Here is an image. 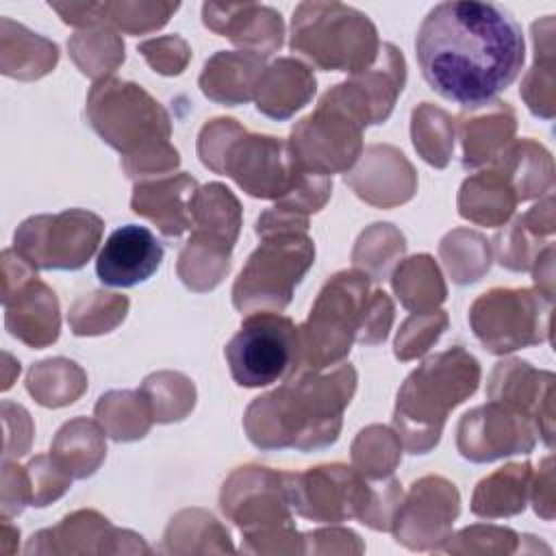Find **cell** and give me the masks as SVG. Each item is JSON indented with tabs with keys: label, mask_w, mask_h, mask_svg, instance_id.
Here are the masks:
<instances>
[{
	"label": "cell",
	"mask_w": 556,
	"mask_h": 556,
	"mask_svg": "<svg viewBox=\"0 0 556 556\" xmlns=\"http://www.w3.org/2000/svg\"><path fill=\"white\" fill-rule=\"evenodd\" d=\"M428 87L460 106L489 104L519 76L523 30L493 2H441L424 17L415 39Z\"/></svg>",
	"instance_id": "6da1fadb"
},
{
	"label": "cell",
	"mask_w": 556,
	"mask_h": 556,
	"mask_svg": "<svg viewBox=\"0 0 556 556\" xmlns=\"http://www.w3.org/2000/svg\"><path fill=\"white\" fill-rule=\"evenodd\" d=\"M354 391V369L341 367L332 376H302L287 380L280 391L263 395L254 406L280 413L258 447H324L337 439L341 410Z\"/></svg>",
	"instance_id": "7a4b0ae2"
},
{
	"label": "cell",
	"mask_w": 556,
	"mask_h": 556,
	"mask_svg": "<svg viewBox=\"0 0 556 556\" xmlns=\"http://www.w3.org/2000/svg\"><path fill=\"white\" fill-rule=\"evenodd\" d=\"M471 358L473 356L465 354L458 348L432 356L417 371H413V376L402 387L397 395L395 426L397 430H402V434H406L415 424L419 426V434L413 443L415 454L426 452L424 437H428V445L439 441V432L447 410L476 391L478 365L452 378Z\"/></svg>",
	"instance_id": "3957f363"
},
{
	"label": "cell",
	"mask_w": 556,
	"mask_h": 556,
	"mask_svg": "<svg viewBox=\"0 0 556 556\" xmlns=\"http://www.w3.org/2000/svg\"><path fill=\"white\" fill-rule=\"evenodd\" d=\"M376 46L374 24L352 7L304 2L293 13L291 48L324 70H365L376 56Z\"/></svg>",
	"instance_id": "277c9868"
},
{
	"label": "cell",
	"mask_w": 556,
	"mask_h": 556,
	"mask_svg": "<svg viewBox=\"0 0 556 556\" xmlns=\"http://www.w3.org/2000/svg\"><path fill=\"white\" fill-rule=\"evenodd\" d=\"M224 354L239 387L274 384L295 374L300 365V328L278 313H252L226 343Z\"/></svg>",
	"instance_id": "5b68a950"
},
{
	"label": "cell",
	"mask_w": 556,
	"mask_h": 556,
	"mask_svg": "<svg viewBox=\"0 0 556 556\" xmlns=\"http://www.w3.org/2000/svg\"><path fill=\"white\" fill-rule=\"evenodd\" d=\"M367 293V276L356 271L337 274L319 293L308 321L300 328L304 367H326L350 352V343L356 330V321L363 308V295Z\"/></svg>",
	"instance_id": "8992f818"
},
{
	"label": "cell",
	"mask_w": 556,
	"mask_h": 556,
	"mask_svg": "<svg viewBox=\"0 0 556 556\" xmlns=\"http://www.w3.org/2000/svg\"><path fill=\"white\" fill-rule=\"evenodd\" d=\"M313 256V241L298 232L280 235L274 241L261 243L235 282V306L239 311H252L258 306L285 308L291 300L293 285L302 280Z\"/></svg>",
	"instance_id": "52a82bcc"
},
{
	"label": "cell",
	"mask_w": 556,
	"mask_h": 556,
	"mask_svg": "<svg viewBox=\"0 0 556 556\" xmlns=\"http://www.w3.org/2000/svg\"><path fill=\"white\" fill-rule=\"evenodd\" d=\"M102 222L87 211L37 215L15 230V252L37 269H78L93 254Z\"/></svg>",
	"instance_id": "ba28073f"
},
{
	"label": "cell",
	"mask_w": 556,
	"mask_h": 556,
	"mask_svg": "<svg viewBox=\"0 0 556 556\" xmlns=\"http://www.w3.org/2000/svg\"><path fill=\"white\" fill-rule=\"evenodd\" d=\"M163 254V243L150 228L126 224L104 241L96 261V274L102 285L135 287L161 267Z\"/></svg>",
	"instance_id": "9c48e42d"
},
{
	"label": "cell",
	"mask_w": 556,
	"mask_h": 556,
	"mask_svg": "<svg viewBox=\"0 0 556 556\" xmlns=\"http://www.w3.org/2000/svg\"><path fill=\"white\" fill-rule=\"evenodd\" d=\"M7 328L33 348H43L59 337V304L39 280L22 285L15 298H4Z\"/></svg>",
	"instance_id": "30bf717a"
},
{
	"label": "cell",
	"mask_w": 556,
	"mask_h": 556,
	"mask_svg": "<svg viewBox=\"0 0 556 556\" xmlns=\"http://www.w3.org/2000/svg\"><path fill=\"white\" fill-rule=\"evenodd\" d=\"M189 191H195V182L185 174H180L176 180L137 185L132 195V211L156 222L165 235L176 237L191 224L185 215V198Z\"/></svg>",
	"instance_id": "8fae6325"
}]
</instances>
